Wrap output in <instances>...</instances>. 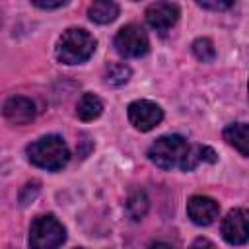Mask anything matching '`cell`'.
<instances>
[{
  "instance_id": "44dd1931",
  "label": "cell",
  "mask_w": 249,
  "mask_h": 249,
  "mask_svg": "<svg viewBox=\"0 0 249 249\" xmlns=\"http://www.w3.org/2000/svg\"><path fill=\"white\" fill-rule=\"evenodd\" d=\"M148 249H173L169 243H165V241H156V243H152Z\"/></svg>"
},
{
  "instance_id": "3957f363",
  "label": "cell",
  "mask_w": 249,
  "mask_h": 249,
  "mask_svg": "<svg viewBox=\"0 0 249 249\" xmlns=\"http://www.w3.org/2000/svg\"><path fill=\"white\" fill-rule=\"evenodd\" d=\"M95 45L97 43L89 31L82 27H70L58 37L56 58L62 64H80L93 54Z\"/></svg>"
},
{
  "instance_id": "277c9868",
  "label": "cell",
  "mask_w": 249,
  "mask_h": 249,
  "mask_svg": "<svg viewBox=\"0 0 249 249\" xmlns=\"http://www.w3.org/2000/svg\"><path fill=\"white\" fill-rule=\"evenodd\" d=\"M64 239H66V230L53 214L35 218L29 228L31 249H58L64 243Z\"/></svg>"
},
{
  "instance_id": "4fadbf2b",
  "label": "cell",
  "mask_w": 249,
  "mask_h": 249,
  "mask_svg": "<svg viewBox=\"0 0 249 249\" xmlns=\"http://www.w3.org/2000/svg\"><path fill=\"white\" fill-rule=\"evenodd\" d=\"M103 113V103L93 93H84L76 105V115L82 121H93Z\"/></svg>"
},
{
  "instance_id": "5bb4252c",
  "label": "cell",
  "mask_w": 249,
  "mask_h": 249,
  "mask_svg": "<svg viewBox=\"0 0 249 249\" xmlns=\"http://www.w3.org/2000/svg\"><path fill=\"white\" fill-rule=\"evenodd\" d=\"M130 74H132V70H130L128 64H124V62H115V64H111V66L107 68V72H105V82H107L109 86H123V84L128 82Z\"/></svg>"
},
{
  "instance_id": "7c38bea8",
  "label": "cell",
  "mask_w": 249,
  "mask_h": 249,
  "mask_svg": "<svg viewBox=\"0 0 249 249\" xmlns=\"http://www.w3.org/2000/svg\"><path fill=\"white\" fill-rule=\"evenodd\" d=\"M88 16L95 23H111L119 16V6L109 0H99L88 8Z\"/></svg>"
},
{
  "instance_id": "5b68a950",
  "label": "cell",
  "mask_w": 249,
  "mask_h": 249,
  "mask_svg": "<svg viewBox=\"0 0 249 249\" xmlns=\"http://www.w3.org/2000/svg\"><path fill=\"white\" fill-rule=\"evenodd\" d=\"M115 51L124 56V58H138V56H144L150 49V39H148V33L136 25V23H128L124 27H121L115 35Z\"/></svg>"
},
{
  "instance_id": "8fae6325",
  "label": "cell",
  "mask_w": 249,
  "mask_h": 249,
  "mask_svg": "<svg viewBox=\"0 0 249 249\" xmlns=\"http://www.w3.org/2000/svg\"><path fill=\"white\" fill-rule=\"evenodd\" d=\"M224 140L249 158V123H231L224 128Z\"/></svg>"
},
{
  "instance_id": "e0dca14e",
  "label": "cell",
  "mask_w": 249,
  "mask_h": 249,
  "mask_svg": "<svg viewBox=\"0 0 249 249\" xmlns=\"http://www.w3.org/2000/svg\"><path fill=\"white\" fill-rule=\"evenodd\" d=\"M198 160L200 161H208V163H214L218 158H216V152L208 146H198Z\"/></svg>"
},
{
  "instance_id": "ac0fdd59",
  "label": "cell",
  "mask_w": 249,
  "mask_h": 249,
  "mask_svg": "<svg viewBox=\"0 0 249 249\" xmlns=\"http://www.w3.org/2000/svg\"><path fill=\"white\" fill-rule=\"evenodd\" d=\"M189 249H218L210 239H206V237H196L191 245H189Z\"/></svg>"
},
{
  "instance_id": "ba28073f",
  "label": "cell",
  "mask_w": 249,
  "mask_h": 249,
  "mask_svg": "<svg viewBox=\"0 0 249 249\" xmlns=\"http://www.w3.org/2000/svg\"><path fill=\"white\" fill-rule=\"evenodd\" d=\"M218 212H220L218 202L204 195H195L187 202V214L191 222L196 226H210L218 218Z\"/></svg>"
},
{
  "instance_id": "9a60e30c",
  "label": "cell",
  "mask_w": 249,
  "mask_h": 249,
  "mask_svg": "<svg viewBox=\"0 0 249 249\" xmlns=\"http://www.w3.org/2000/svg\"><path fill=\"white\" fill-rule=\"evenodd\" d=\"M148 212V196L144 193H132L126 200V214L132 220H142Z\"/></svg>"
},
{
  "instance_id": "6da1fadb",
  "label": "cell",
  "mask_w": 249,
  "mask_h": 249,
  "mask_svg": "<svg viewBox=\"0 0 249 249\" xmlns=\"http://www.w3.org/2000/svg\"><path fill=\"white\" fill-rule=\"evenodd\" d=\"M148 158L160 169H181L193 171L198 160V146H191L187 138L179 134H165L160 136L148 150Z\"/></svg>"
},
{
  "instance_id": "7a4b0ae2",
  "label": "cell",
  "mask_w": 249,
  "mask_h": 249,
  "mask_svg": "<svg viewBox=\"0 0 249 249\" xmlns=\"http://www.w3.org/2000/svg\"><path fill=\"white\" fill-rule=\"evenodd\" d=\"M27 158L33 165H37L41 169L58 171L68 163L70 150L60 136L49 134V136H43L27 146Z\"/></svg>"
},
{
  "instance_id": "d6986e66",
  "label": "cell",
  "mask_w": 249,
  "mask_h": 249,
  "mask_svg": "<svg viewBox=\"0 0 249 249\" xmlns=\"http://www.w3.org/2000/svg\"><path fill=\"white\" fill-rule=\"evenodd\" d=\"M66 2L64 0H56V2H45V0H33V6L43 8V10H54V8H62Z\"/></svg>"
},
{
  "instance_id": "8992f818",
  "label": "cell",
  "mask_w": 249,
  "mask_h": 249,
  "mask_svg": "<svg viewBox=\"0 0 249 249\" xmlns=\"http://www.w3.org/2000/svg\"><path fill=\"white\" fill-rule=\"evenodd\" d=\"M161 119H163L161 107L150 99H138L128 105V121L140 132L152 130L154 126H158L161 123Z\"/></svg>"
},
{
  "instance_id": "ffe728a7",
  "label": "cell",
  "mask_w": 249,
  "mask_h": 249,
  "mask_svg": "<svg viewBox=\"0 0 249 249\" xmlns=\"http://www.w3.org/2000/svg\"><path fill=\"white\" fill-rule=\"evenodd\" d=\"M196 4L204 10H228L231 6V2H196Z\"/></svg>"
},
{
  "instance_id": "9c48e42d",
  "label": "cell",
  "mask_w": 249,
  "mask_h": 249,
  "mask_svg": "<svg viewBox=\"0 0 249 249\" xmlns=\"http://www.w3.org/2000/svg\"><path fill=\"white\" fill-rule=\"evenodd\" d=\"M179 19V6L171 2H154L146 8V21L156 31H167Z\"/></svg>"
},
{
  "instance_id": "2e32d148",
  "label": "cell",
  "mask_w": 249,
  "mask_h": 249,
  "mask_svg": "<svg viewBox=\"0 0 249 249\" xmlns=\"http://www.w3.org/2000/svg\"><path fill=\"white\" fill-rule=\"evenodd\" d=\"M193 54L202 60V62H212L216 58V49H214V43L206 37H200L193 43Z\"/></svg>"
},
{
  "instance_id": "7402d4cb",
  "label": "cell",
  "mask_w": 249,
  "mask_h": 249,
  "mask_svg": "<svg viewBox=\"0 0 249 249\" xmlns=\"http://www.w3.org/2000/svg\"><path fill=\"white\" fill-rule=\"evenodd\" d=\"M247 93H249V84H247Z\"/></svg>"
},
{
  "instance_id": "52a82bcc",
  "label": "cell",
  "mask_w": 249,
  "mask_h": 249,
  "mask_svg": "<svg viewBox=\"0 0 249 249\" xmlns=\"http://www.w3.org/2000/svg\"><path fill=\"white\" fill-rule=\"evenodd\" d=\"M222 237L231 245H243L249 241V210L233 208L222 220Z\"/></svg>"
},
{
  "instance_id": "30bf717a",
  "label": "cell",
  "mask_w": 249,
  "mask_h": 249,
  "mask_svg": "<svg viewBox=\"0 0 249 249\" xmlns=\"http://www.w3.org/2000/svg\"><path fill=\"white\" fill-rule=\"evenodd\" d=\"M4 117L12 124H27L35 117V105L23 95H14L4 103Z\"/></svg>"
}]
</instances>
